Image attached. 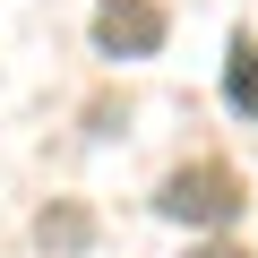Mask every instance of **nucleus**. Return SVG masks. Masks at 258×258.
<instances>
[{
  "instance_id": "obj_1",
  "label": "nucleus",
  "mask_w": 258,
  "mask_h": 258,
  "mask_svg": "<svg viewBox=\"0 0 258 258\" xmlns=\"http://www.w3.org/2000/svg\"><path fill=\"white\" fill-rule=\"evenodd\" d=\"M241 198H249V189H241V172H232V164H215V155H207V164L164 172V189H155V207H164L172 224H189V232H224V224L241 215Z\"/></svg>"
},
{
  "instance_id": "obj_4",
  "label": "nucleus",
  "mask_w": 258,
  "mask_h": 258,
  "mask_svg": "<svg viewBox=\"0 0 258 258\" xmlns=\"http://www.w3.org/2000/svg\"><path fill=\"white\" fill-rule=\"evenodd\" d=\"M35 232H43L52 249H86V232H95V224H86V207H43V224H35Z\"/></svg>"
},
{
  "instance_id": "obj_3",
  "label": "nucleus",
  "mask_w": 258,
  "mask_h": 258,
  "mask_svg": "<svg viewBox=\"0 0 258 258\" xmlns=\"http://www.w3.org/2000/svg\"><path fill=\"white\" fill-rule=\"evenodd\" d=\"M224 103L241 120H258V43L249 35H232V52H224Z\"/></svg>"
},
{
  "instance_id": "obj_5",
  "label": "nucleus",
  "mask_w": 258,
  "mask_h": 258,
  "mask_svg": "<svg viewBox=\"0 0 258 258\" xmlns=\"http://www.w3.org/2000/svg\"><path fill=\"white\" fill-rule=\"evenodd\" d=\"M189 258H258V249H241V241H198Z\"/></svg>"
},
{
  "instance_id": "obj_2",
  "label": "nucleus",
  "mask_w": 258,
  "mask_h": 258,
  "mask_svg": "<svg viewBox=\"0 0 258 258\" xmlns=\"http://www.w3.org/2000/svg\"><path fill=\"white\" fill-rule=\"evenodd\" d=\"M172 35V18L155 9V0H103L95 9V52L103 60H155Z\"/></svg>"
}]
</instances>
